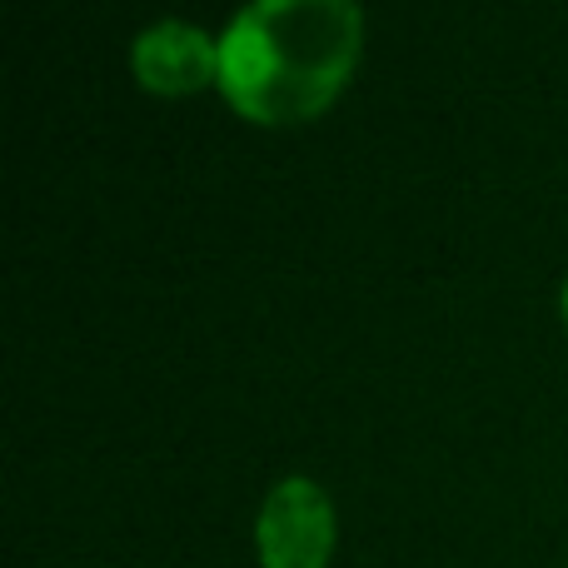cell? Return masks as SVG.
<instances>
[{
  "mask_svg": "<svg viewBox=\"0 0 568 568\" xmlns=\"http://www.w3.org/2000/svg\"><path fill=\"white\" fill-rule=\"evenodd\" d=\"M559 310H564V320H568V280H564V294H559Z\"/></svg>",
  "mask_w": 568,
  "mask_h": 568,
  "instance_id": "cell-4",
  "label": "cell"
},
{
  "mask_svg": "<svg viewBox=\"0 0 568 568\" xmlns=\"http://www.w3.org/2000/svg\"><path fill=\"white\" fill-rule=\"evenodd\" d=\"M359 45L349 0H255L220 36V90L255 125H300L344 90Z\"/></svg>",
  "mask_w": 568,
  "mask_h": 568,
  "instance_id": "cell-1",
  "label": "cell"
},
{
  "mask_svg": "<svg viewBox=\"0 0 568 568\" xmlns=\"http://www.w3.org/2000/svg\"><path fill=\"white\" fill-rule=\"evenodd\" d=\"M260 559L265 568H324L334 554V504L304 474H290L260 504Z\"/></svg>",
  "mask_w": 568,
  "mask_h": 568,
  "instance_id": "cell-2",
  "label": "cell"
},
{
  "mask_svg": "<svg viewBox=\"0 0 568 568\" xmlns=\"http://www.w3.org/2000/svg\"><path fill=\"white\" fill-rule=\"evenodd\" d=\"M130 65L155 95H195L205 85H220V36L190 20H155L135 36Z\"/></svg>",
  "mask_w": 568,
  "mask_h": 568,
  "instance_id": "cell-3",
  "label": "cell"
}]
</instances>
